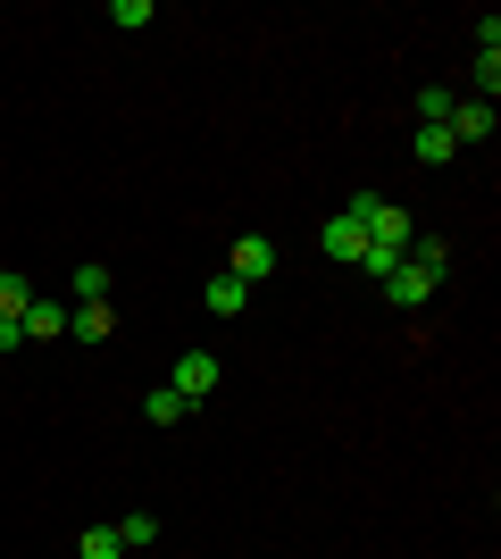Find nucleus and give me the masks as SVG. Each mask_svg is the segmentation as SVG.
I'll return each mask as SVG.
<instances>
[{
	"label": "nucleus",
	"instance_id": "ddd939ff",
	"mask_svg": "<svg viewBox=\"0 0 501 559\" xmlns=\"http://www.w3.org/2000/svg\"><path fill=\"white\" fill-rule=\"evenodd\" d=\"M25 301H34V284L17 267H0V318H25Z\"/></svg>",
	"mask_w": 501,
	"mask_h": 559
},
{
	"label": "nucleus",
	"instance_id": "7ed1b4c3",
	"mask_svg": "<svg viewBox=\"0 0 501 559\" xmlns=\"http://www.w3.org/2000/svg\"><path fill=\"white\" fill-rule=\"evenodd\" d=\"M167 393L210 401V393H217V359H210V350H184V359H176V376H167Z\"/></svg>",
	"mask_w": 501,
	"mask_h": 559
},
{
	"label": "nucleus",
	"instance_id": "1a4fd4ad",
	"mask_svg": "<svg viewBox=\"0 0 501 559\" xmlns=\"http://www.w3.org/2000/svg\"><path fill=\"white\" fill-rule=\"evenodd\" d=\"M201 301H210L217 318H242V309H251V284H235V276H210V293H201Z\"/></svg>",
	"mask_w": 501,
	"mask_h": 559
},
{
	"label": "nucleus",
	"instance_id": "4468645a",
	"mask_svg": "<svg viewBox=\"0 0 501 559\" xmlns=\"http://www.w3.org/2000/svg\"><path fill=\"white\" fill-rule=\"evenodd\" d=\"M75 301H109V267H100V259L75 267Z\"/></svg>",
	"mask_w": 501,
	"mask_h": 559
},
{
	"label": "nucleus",
	"instance_id": "f3484780",
	"mask_svg": "<svg viewBox=\"0 0 501 559\" xmlns=\"http://www.w3.org/2000/svg\"><path fill=\"white\" fill-rule=\"evenodd\" d=\"M501 93V50H477V100Z\"/></svg>",
	"mask_w": 501,
	"mask_h": 559
},
{
	"label": "nucleus",
	"instance_id": "0eeeda50",
	"mask_svg": "<svg viewBox=\"0 0 501 559\" xmlns=\"http://www.w3.org/2000/svg\"><path fill=\"white\" fill-rule=\"evenodd\" d=\"M68 334H84V343H109V334H118V309H109V301H75V309H68Z\"/></svg>",
	"mask_w": 501,
	"mask_h": 559
},
{
	"label": "nucleus",
	"instance_id": "6e6552de",
	"mask_svg": "<svg viewBox=\"0 0 501 559\" xmlns=\"http://www.w3.org/2000/svg\"><path fill=\"white\" fill-rule=\"evenodd\" d=\"M17 326H25V343H59V334H68V309L59 301H25Z\"/></svg>",
	"mask_w": 501,
	"mask_h": 559
},
{
	"label": "nucleus",
	"instance_id": "423d86ee",
	"mask_svg": "<svg viewBox=\"0 0 501 559\" xmlns=\"http://www.w3.org/2000/svg\"><path fill=\"white\" fill-rule=\"evenodd\" d=\"M384 301H393V309H427V301H434V276H427V267H409V259H402V267L384 276Z\"/></svg>",
	"mask_w": 501,
	"mask_h": 559
},
{
	"label": "nucleus",
	"instance_id": "dca6fc26",
	"mask_svg": "<svg viewBox=\"0 0 501 559\" xmlns=\"http://www.w3.org/2000/svg\"><path fill=\"white\" fill-rule=\"evenodd\" d=\"M84 559H126L118 526H84Z\"/></svg>",
	"mask_w": 501,
	"mask_h": 559
},
{
	"label": "nucleus",
	"instance_id": "2eb2a0df",
	"mask_svg": "<svg viewBox=\"0 0 501 559\" xmlns=\"http://www.w3.org/2000/svg\"><path fill=\"white\" fill-rule=\"evenodd\" d=\"M118 543H126V551H151V543H159V526L134 510V518H118Z\"/></svg>",
	"mask_w": 501,
	"mask_h": 559
},
{
	"label": "nucleus",
	"instance_id": "f03ea898",
	"mask_svg": "<svg viewBox=\"0 0 501 559\" xmlns=\"http://www.w3.org/2000/svg\"><path fill=\"white\" fill-rule=\"evenodd\" d=\"M226 276L260 293V284L276 276V242H267V234H242V242H235V267H226Z\"/></svg>",
	"mask_w": 501,
	"mask_h": 559
},
{
	"label": "nucleus",
	"instance_id": "9b49d317",
	"mask_svg": "<svg viewBox=\"0 0 501 559\" xmlns=\"http://www.w3.org/2000/svg\"><path fill=\"white\" fill-rule=\"evenodd\" d=\"M443 159H460V142L443 126H418V167H443Z\"/></svg>",
	"mask_w": 501,
	"mask_h": 559
},
{
	"label": "nucleus",
	"instance_id": "6ab92c4d",
	"mask_svg": "<svg viewBox=\"0 0 501 559\" xmlns=\"http://www.w3.org/2000/svg\"><path fill=\"white\" fill-rule=\"evenodd\" d=\"M109 25H151V0H109Z\"/></svg>",
	"mask_w": 501,
	"mask_h": 559
},
{
	"label": "nucleus",
	"instance_id": "a211bd4d",
	"mask_svg": "<svg viewBox=\"0 0 501 559\" xmlns=\"http://www.w3.org/2000/svg\"><path fill=\"white\" fill-rule=\"evenodd\" d=\"M452 100H460V93H418V126H443V117H452Z\"/></svg>",
	"mask_w": 501,
	"mask_h": 559
},
{
	"label": "nucleus",
	"instance_id": "f8f14e48",
	"mask_svg": "<svg viewBox=\"0 0 501 559\" xmlns=\"http://www.w3.org/2000/svg\"><path fill=\"white\" fill-rule=\"evenodd\" d=\"M143 409H151V426H184V409H192V401H184V393H167V384H151V401H143Z\"/></svg>",
	"mask_w": 501,
	"mask_h": 559
},
{
	"label": "nucleus",
	"instance_id": "39448f33",
	"mask_svg": "<svg viewBox=\"0 0 501 559\" xmlns=\"http://www.w3.org/2000/svg\"><path fill=\"white\" fill-rule=\"evenodd\" d=\"M318 251H326L334 267H359V251H368V226H351V217H326V226H318Z\"/></svg>",
	"mask_w": 501,
	"mask_h": 559
},
{
	"label": "nucleus",
	"instance_id": "aec40b11",
	"mask_svg": "<svg viewBox=\"0 0 501 559\" xmlns=\"http://www.w3.org/2000/svg\"><path fill=\"white\" fill-rule=\"evenodd\" d=\"M25 343V326H17V318H0V350H17Z\"/></svg>",
	"mask_w": 501,
	"mask_h": 559
},
{
	"label": "nucleus",
	"instance_id": "9d476101",
	"mask_svg": "<svg viewBox=\"0 0 501 559\" xmlns=\"http://www.w3.org/2000/svg\"><path fill=\"white\" fill-rule=\"evenodd\" d=\"M409 267H427V276L443 284V267H452V242H443V234H418V242H409Z\"/></svg>",
	"mask_w": 501,
	"mask_h": 559
},
{
	"label": "nucleus",
	"instance_id": "f257e3e1",
	"mask_svg": "<svg viewBox=\"0 0 501 559\" xmlns=\"http://www.w3.org/2000/svg\"><path fill=\"white\" fill-rule=\"evenodd\" d=\"M409 242H418V217H409V210H393V201H377V217H368V251L409 259Z\"/></svg>",
	"mask_w": 501,
	"mask_h": 559
},
{
	"label": "nucleus",
	"instance_id": "20e7f679",
	"mask_svg": "<svg viewBox=\"0 0 501 559\" xmlns=\"http://www.w3.org/2000/svg\"><path fill=\"white\" fill-rule=\"evenodd\" d=\"M443 134L468 151V142H493V100H452V117H443Z\"/></svg>",
	"mask_w": 501,
	"mask_h": 559
}]
</instances>
